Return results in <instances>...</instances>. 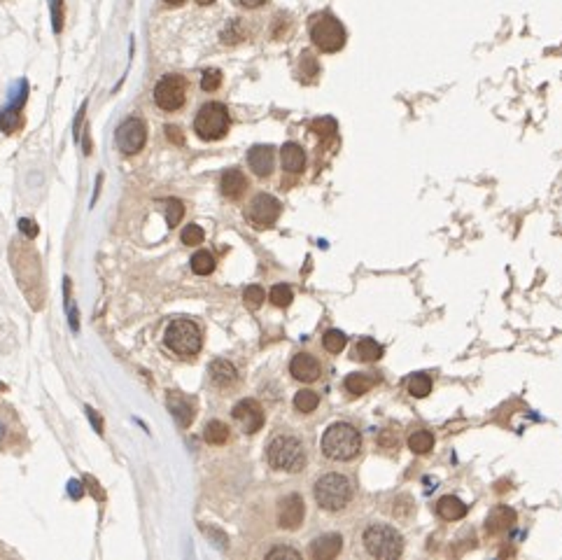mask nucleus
Returning <instances> with one entry per match:
<instances>
[{
	"mask_svg": "<svg viewBox=\"0 0 562 560\" xmlns=\"http://www.w3.org/2000/svg\"><path fill=\"white\" fill-rule=\"evenodd\" d=\"M266 458L271 467L280 471H301L306 467V448L292 434H278L271 439Z\"/></svg>",
	"mask_w": 562,
	"mask_h": 560,
	"instance_id": "nucleus-2",
	"label": "nucleus"
},
{
	"mask_svg": "<svg viewBox=\"0 0 562 560\" xmlns=\"http://www.w3.org/2000/svg\"><path fill=\"white\" fill-rule=\"evenodd\" d=\"M374 383H376V379H371V376L355 371V374H350L346 379V390L352 392V394H364V392H369L371 388H374Z\"/></svg>",
	"mask_w": 562,
	"mask_h": 560,
	"instance_id": "nucleus-28",
	"label": "nucleus"
},
{
	"mask_svg": "<svg viewBox=\"0 0 562 560\" xmlns=\"http://www.w3.org/2000/svg\"><path fill=\"white\" fill-rule=\"evenodd\" d=\"M292 299H294L292 287L285 285V282L273 285V290H271V304L278 306V309H287V306L292 304Z\"/></svg>",
	"mask_w": 562,
	"mask_h": 560,
	"instance_id": "nucleus-32",
	"label": "nucleus"
},
{
	"mask_svg": "<svg viewBox=\"0 0 562 560\" xmlns=\"http://www.w3.org/2000/svg\"><path fill=\"white\" fill-rule=\"evenodd\" d=\"M19 229L26 238H35V236H38V227H35V222L31 220H19Z\"/></svg>",
	"mask_w": 562,
	"mask_h": 560,
	"instance_id": "nucleus-40",
	"label": "nucleus"
},
{
	"mask_svg": "<svg viewBox=\"0 0 562 560\" xmlns=\"http://www.w3.org/2000/svg\"><path fill=\"white\" fill-rule=\"evenodd\" d=\"M408 392H411L413 397H418V399L427 397V394L431 392V379L427 374L411 376V379H408Z\"/></svg>",
	"mask_w": 562,
	"mask_h": 560,
	"instance_id": "nucleus-31",
	"label": "nucleus"
},
{
	"mask_svg": "<svg viewBox=\"0 0 562 560\" xmlns=\"http://www.w3.org/2000/svg\"><path fill=\"white\" fill-rule=\"evenodd\" d=\"M203 439L212 446H222L229 439V427L222 421H210L203 429Z\"/></svg>",
	"mask_w": 562,
	"mask_h": 560,
	"instance_id": "nucleus-25",
	"label": "nucleus"
},
{
	"mask_svg": "<svg viewBox=\"0 0 562 560\" xmlns=\"http://www.w3.org/2000/svg\"><path fill=\"white\" fill-rule=\"evenodd\" d=\"M23 444H26V432L19 416L8 402L0 399V451H14Z\"/></svg>",
	"mask_w": 562,
	"mask_h": 560,
	"instance_id": "nucleus-9",
	"label": "nucleus"
},
{
	"mask_svg": "<svg viewBox=\"0 0 562 560\" xmlns=\"http://www.w3.org/2000/svg\"><path fill=\"white\" fill-rule=\"evenodd\" d=\"M164 341L175 355L180 357H192L201 350V344H203V336H201V329L196 322L192 320H173L168 327H166Z\"/></svg>",
	"mask_w": 562,
	"mask_h": 560,
	"instance_id": "nucleus-7",
	"label": "nucleus"
},
{
	"mask_svg": "<svg viewBox=\"0 0 562 560\" xmlns=\"http://www.w3.org/2000/svg\"><path fill=\"white\" fill-rule=\"evenodd\" d=\"M210 381L215 383L217 388H229L238 381V371L229 359H212L210 367H208Z\"/></svg>",
	"mask_w": 562,
	"mask_h": 560,
	"instance_id": "nucleus-19",
	"label": "nucleus"
},
{
	"mask_svg": "<svg viewBox=\"0 0 562 560\" xmlns=\"http://www.w3.org/2000/svg\"><path fill=\"white\" fill-rule=\"evenodd\" d=\"M266 558H294L299 560L301 553L297 549H289V546H276V549H271L266 553Z\"/></svg>",
	"mask_w": 562,
	"mask_h": 560,
	"instance_id": "nucleus-39",
	"label": "nucleus"
},
{
	"mask_svg": "<svg viewBox=\"0 0 562 560\" xmlns=\"http://www.w3.org/2000/svg\"><path fill=\"white\" fill-rule=\"evenodd\" d=\"M516 521V511L508 509V506H497L493 509V514L488 516V533H502V530H508Z\"/></svg>",
	"mask_w": 562,
	"mask_h": 560,
	"instance_id": "nucleus-23",
	"label": "nucleus"
},
{
	"mask_svg": "<svg viewBox=\"0 0 562 560\" xmlns=\"http://www.w3.org/2000/svg\"><path fill=\"white\" fill-rule=\"evenodd\" d=\"M280 161L287 173H301L306 168V152L297 143H285L280 150Z\"/></svg>",
	"mask_w": 562,
	"mask_h": 560,
	"instance_id": "nucleus-20",
	"label": "nucleus"
},
{
	"mask_svg": "<svg viewBox=\"0 0 562 560\" xmlns=\"http://www.w3.org/2000/svg\"><path fill=\"white\" fill-rule=\"evenodd\" d=\"M68 493L73 495L75 500H80L82 497V483L80 481H70L68 483Z\"/></svg>",
	"mask_w": 562,
	"mask_h": 560,
	"instance_id": "nucleus-44",
	"label": "nucleus"
},
{
	"mask_svg": "<svg viewBox=\"0 0 562 560\" xmlns=\"http://www.w3.org/2000/svg\"><path fill=\"white\" fill-rule=\"evenodd\" d=\"M217 267V262H215V257H212V252L208 250H199L196 255L192 257V271L196 276H210L212 271H215Z\"/></svg>",
	"mask_w": 562,
	"mask_h": 560,
	"instance_id": "nucleus-27",
	"label": "nucleus"
},
{
	"mask_svg": "<svg viewBox=\"0 0 562 560\" xmlns=\"http://www.w3.org/2000/svg\"><path fill=\"white\" fill-rule=\"evenodd\" d=\"M196 3H199V5H212L215 0H196Z\"/></svg>",
	"mask_w": 562,
	"mask_h": 560,
	"instance_id": "nucleus-46",
	"label": "nucleus"
},
{
	"mask_svg": "<svg viewBox=\"0 0 562 560\" xmlns=\"http://www.w3.org/2000/svg\"><path fill=\"white\" fill-rule=\"evenodd\" d=\"M164 208H166V222H168V227H177V222L185 215V203L177 201V199H168V201L164 203Z\"/></svg>",
	"mask_w": 562,
	"mask_h": 560,
	"instance_id": "nucleus-33",
	"label": "nucleus"
},
{
	"mask_svg": "<svg viewBox=\"0 0 562 560\" xmlns=\"http://www.w3.org/2000/svg\"><path fill=\"white\" fill-rule=\"evenodd\" d=\"M87 416L93 421V427H96V432H98V434H103V423H100V418L96 416V411L89 409V406H87Z\"/></svg>",
	"mask_w": 562,
	"mask_h": 560,
	"instance_id": "nucleus-43",
	"label": "nucleus"
},
{
	"mask_svg": "<svg viewBox=\"0 0 562 560\" xmlns=\"http://www.w3.org/2000/svg\"><path fill=\"white\" fill-rule=\"evenodd\" d=\"M26 101V91L19 96V101L8 105L5 110H0V131L5 133H14L16 128L21 126V105Z\"/></svg>",
	"mask_w": 562,
	"mask_h": 560,
	"instance_id": "nucleus-22",
	"label": "nucleus"
},
{
	"mask_svg": "<svg viewBox=\"0 0 562 560\" xmlns=\"http://www.w3.org/2000/svg\"><path fill=\"white\" fill-rule=\"evenodd\" d=\"M222 85V73L215 68H208L203 75H201V89L203 91H217Z\"/></svg>",
	"mask_w": 562,
	"mask_h": 560,
	"instance_id": "nucleus-35",
	"label": "nucleus"
},
{
	"mask_svg": "<svg viewBox=\"0 0 562 560\" xmlns=\"http://www.w3.org/2000/svg\"><path fill=\"white\" fill-rule=\"evenodd\" d=\"M311 128L315 131L317 135H322V138H329V135H334L336 131V122L331 120V117H322V120H315L311 124Z\"/></svg>",
	"mask_w": 562,
	"mask_h": 560,
	"instance_id": "nucleus-37",
	"label": "nucleus"
},
{
	"mask_svg": "<svg viewBox=\"0 0 562 560\" xmlns=\"http://www.w3.org/2000/svg\"><path fill=\"white\" fill-rule=\"evenodd\" d=\"M232 416L245 434H254L264 427V409L257 399H240L234 406Z\"/></svg>",
	"mask_w": 562,
	"mask_h": 560,
	"instance_id": "nucleus-12",
	"label": "nucleus"
},
{
	"mask_svg": "<svg viewBox=\"0 0 562 560\" xmlns=\"http://www.w3.org/2000/svg\"><path fill=\"white\" fill-rule=\"evenodd\" d=\"M352 483L348 476L343 474H324L315 483V502L320 504V509L324 511H341L350 504L352 500Z\"/></svg>",
	"mask_w": 562,
	"mask_h": 560,
	"instance_id": "nucleus-3",
	"label": "nucleus"
},
{
	"mask_svg": "<svg viewBox=\"0 0 562 560\" xmlns=\"http://www.w3.org/2000/svg\"><path fill=\"white\" fill-rule=\"evenodd\" d=\"M362 451V434L350 423H334L322 434V453L329 460L346 462L359 456Z\"/></svg>",
	"mask_w": 562,
	"mask_h": 560,
	"instance_id": "nucleus-1",
	"label": "nucleus"
},
{
	"mask_svg": "<svg viewBox=\"0 0 562 560\" xmlns=\"http://www.w3.org/2000/svg\"><path fill=\"white\" fill-rule=\"evenodd\" d=\"M234 3L240 5V8H245V10H257V8H262L266 0H234Z\"/></svg>",
	"mask_w": 562,
	"mask_h": 560,
	"instance_id": "nucleus-42",
	"label": "nucleus"
},
{
	"mask_svg": "<svg viewBox=\"0 0 562 560\" xmlns=\"http://www.w3.org/2000/svg\"><path fill=\"white\" fill-rule=\"evenodd\" d=\"M220 190H222V194L227 199H232V201H238L243 194L247 192V178H245V173H243L240 168H227L222 173Z\"/></svg>",
	"mask_w": 562,
	"mask_h": 560,
	"instance_id": "nucleus-16",
	"label": "nucleus"
},
{
	"mask_svg": "<svg viewBox=\"0 0 562 560\" xmlns=\"http://www.w3.org/2000/svg\"><path fill=\"white\" fill-rule=\"evenodd\" d=\"M364 546L374 558L392 560L404 553V537H401L399 530H394L392 526L374 523V526L364 530Z\"/></svg>",
	"mask_w": 562,
	"mask_h": 560,
	"instance_id": "nucleus-6",
	"label": "nucleus"
},
{
	"mask_svg": "<svg viewBox=\"0 0 562 560\" xmlns=\"http://www.w3.org/2000/svg\"><path fill=\"white\" fill-rule=\"evenodd\" d=\"M205 238L203 229L199 227V224H187L185 229H182V243L185 245H201Z\"/></svg>",
	"mask_w": 562,
	"mask_h": 560,
	"instance_id": "nucleus-36",
	"label": "nucleus"
},
{
	"mask_svg": "<svg viewBox=\"0 0 562 560\" xmlns=\"http://www.w3.org/2000/svg\"><path fill=\"white\" fill-rule=\"evenodd\" d=\"M49 10H52V23H54V31H63V0H49Z\"/></svg>",
	"mask_w": 562,
	"mask_h": 560,
	"instance_id": "nucleus-38",
	"label": "nucleus"
},
{
	"mask_svg": "<svg viewBox=\"0 0 562 560\" xmlns=\"http://www.w3.org/2000/svg\"><path fill=\"white\" fill-rule=\"evenodd\" d=\"M304 516L306 506L301 495H287L280 502V506H278V523H280L282 530H297L304 523Z\"/></svg>",
	"mask_w": 562,
	"mask_h": 560,
	"instance_id": "nucleus-13",
	"label": "nucleus"
},
{
	"mask_svg": "<svg viewBox=\"0 0 562 560\" xmlns=\"http://www.w3.org/2000/svg\"><path fill=\"white\" fill-rule=\"evenodd\" d=\"M346 344H348V336L343 334L341 329H329V332H324V336H322L324 350H329L331 355H336V352H343Z\"/></svg>",
	"mask_w": 562,
	"mask_h": 560,
	"instance_id": "nucleus-30",
	"label": "nucleus"
},
{
	"mask_svg": "<svg viewBox=\"0 0 562 560\" xmlns=\"http://www.w3.org/2000/svg\"><path fill=\"white\" fill-rule=\"evenodd\" d=\"M317 404H320V397L313 390H299L294 394V409L301 411V414H313L317 409Z\"/></svg>",
	"mask_w": 562,
	"mask_h": 560,
	"instance_id": "nucleus-29",
	"label": "nucleus"
},
{
	"mask_svg": "<svg viewBox=\"0 0 562 560\" xmlns=\"http://www.w3.org/2000/svg\"><path fill=\"white\" fill-rule=\"evenodd\" d=\"M343 549V537L336 533H329V535H322V537H317L315 541L311 544V556L315 560H331L336 558Z\"/></svg>",
	"mask_w": 562,
	"mask_h": 560,
	"instance_id": "nucleus-17",
	"label": "nucleus"
},
{
	"mask_svg": "<svg viewBox=\"0 0 562 560\" xmlns=\"http://www.w3.org/2000/svg\"><path fill=\"white\" fill-rule=\"evenodd\" d=\"M289 371H292L294 379L301 383H315L320 379L322 367L311 352H299V355H294L292 362H289Z\"/></svg>",
	"mask_w": 562,
	"mask_h": 560,
	"instance_id": "nucleus-15",
	"label": "nucleus"
},
{
	"mask_svg": "<svg viewBox=\"0 0 562 560\" xmlns=\"http://www.w3.org/2000/svg\"><path fill=\"white\" fill-rule=\"evenodd\" d=\"M355 355L362 359V362H376V359L383 357V346L378 344L376 339H371V336H364V339H359L357 346H355Z\"/></svg>",
	"mask_w": 562,
	"mask_h": 560,
	"instance_id": "nucleus-24",
	"label": "nucleus"
},
{
	"mask_svg": "<svg viewBox=\"0 0 562 560\" xmlns=\"http://www.w3.org/2000/svg\"><path fill=\"white\" fill-rule=\"evenodd\" d=\"M117 147L124 152V155H138L140 150L145 147L147 140V126L140 117H128L124 120L120 126H117L115 133Z\"/></svg>",
	"mask_w": 562,
	"mask_h": 560,
	"instance_id": "nucleus-11",
	"label": "nucleus"
},
{
	"mask_svg": "<svg viewBox=\"0 0 562 560\" xmlns=\"http://www.w3.org/2000/svg\"><path fill=\"white\" fill-rule=\"evenodd\" d=\"M436 514L443 521H460V518L467 516V504L460 497H455V495H443L436 502Z\"/></svg>",
	"mask_w": 562,
	"mask_h": 560,
	"instance_id": "nucleus-21",
	"label": "nucleus"
},
{
	"mask_svg": "<svg viewBox=\"0 0 562 560\" xmlns=\"http://www.w3.org/2000/svg\"><path fill=\"white\" fill-rule=\"evenodd\" d=\"M166 133H168V138L173 140V143H177V145L185 143V135H182V131L177 126H168V128H166Z\"/></svg>",
	"mask_w": 562,
	"mask_h": 560,
	"instance_id": "nucleus-41",
	"label": "nucleus"
},
{
	"mask_svg": "<svg viewBox=\"0 0 562 560\" xmlns=\"http://www.w3.org/2000/svg\"><path fill=\"white\" fill-rule=\"evenodd\" d=\"M166 404H168V411L173 414L175 423L182 429L192 425V421H194V406H192V402H189L187 397H182V394H177V392H170L168 399H166Z\"/></svg>",
	"mask_w": 562,
	"mask_h": 560,
	"instance_id": "nucleus-18",
	"label": "nucleus"
},
{
	"mask_svg": "<svg viewBox=\"0 0 562 560\" xmlns=\"http://www.w3.org/2000/svg\"><path fill=\"white\" fill-rule=\"evenodd\" d=\"M166 5H170V8H177V5H182L185 0H164Z\"/></svg>",
	"mask_w": 562,
	"mask_h": 560,
	"instance_id": "nucleus-45",
	"label": "nucleus"
},
{
	"mask_svg": "<svg viewBox=\"0 0 562 560\" xmlns=\"http://www.w3.org/2000/svg\"><path fill=\"white\" fill-rule=\"evenodd\" d=\"M280 210L282 205L276 197H271V194H257V197H252V201L247 203L245 217L257 229H266V227H273L276 220L280 217Z\"/></svg>",
	"mask_w": 562,
	"mask_h": 560,
	"instance_id": "nucleus-10",
	"label": "nucleus"
},
{
	"mask_svg": "<svg viewBox=\"0 0 562 560\" xmlns=\"http://www.w3.org/2000/svg\"><path fill=\"white\" fill-rule=\"evenodd\" d=\"M311 40L324 54H336L346 47V28L329 12H320L311 19Z\"/></svg>",
	"mask_w": 562,
	"mask_h": 560,
	"instance_id": "nucleus-4",
	"label": "nucleus"
},
{
	"mask_svg": "<svg viewBox=\"0 0 562 560\" xmlns=\"http://www.w3.org/2000/svg\"><path fill=\"white\" fill-rule=\"evenodd\" d=\"M243 299H245V306H247V309L257 311L259 306L264 304L266 294H264V290H262L259 285H250V287H245V292H243Z\"/></svg>",
	"mask_w": 562,
	"mask_h": 560,
	"instance_id": "nucleus-34",
	"label": "nucleus"
},
{
	"mask_svg": "<svg viewBox=\"0 0 562 560\" xmlns=\"http://www.w3.org/2000/svg\"><path fill=\"white\" fill-rule=\"evenodd\" d=\"M155 103L164 112H177L187 103V80L182 75H164L155 87Z\"/></svg>",
	"mask_w": 562,
	"mask_h": 560,
	"instance_id": "nucleus-8",
	"label": "nucleus"
},
{
	"mask_svg": "<svg viewBox=\"0 0 562 560\" xmlns=\"http://www.w3.org/2000/svg\"><path fill=\"white\" fill-rule=\"evenodd\" d=\"M229 126H232V117H229L227 105L210 101L205 105H201V110L194 117V131L201 140L205 143H212V140H222L224 135L229 133Z\"/></svg>",
	"mask_w": 562,
	"mask_h": 560,
	"instance_id": "nucleus-5",
	"label": "nucleus"
},
{
	"mask_svg": "<svg viewBox=\"0 0 562 560\" xmlns=\"http://www.w3.org/2000/svg\"><path fill=\"white\" fill-rule=\"evenodd\" d=\"M431 446H434V434L427 432V429H418V432H413L411 437H408V448H411L413 453H418V456L429 453Z\"/></svg>",
	"mask_w": 562,
	"mask_h": 560,
	"instance_id": "nucleus-26",
	"label": "nucleus"
},
{
	"mask_svg": "<svg viewBox=\"0 0 562 560\" xmlns=\"http://www.w3.org/2000/svg\"><path fill=\"white\" fill-rule=\"evenodd\" d=\"M273 161H276V150L271 145H254L247 152V166L252 168V173L257 178H269L273 173Z\"/></svg>",
	"mask_w": 562,
	"mask_h": 560,
	"instance_id": "nucleus-14",
	"label": "nucleus"
}]
</instances>
